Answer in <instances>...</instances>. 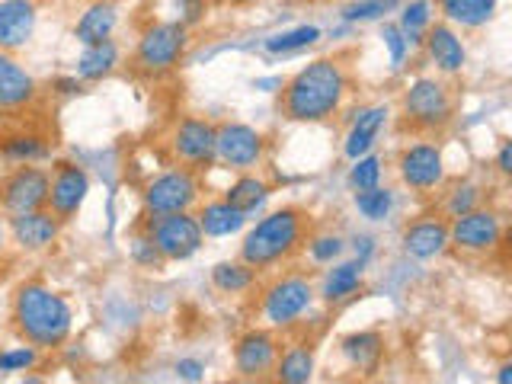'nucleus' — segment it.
Wrapping results in <instances>:
<instances>
[{"mask_svg": "<svg viewBox=\"0 0 512 384\" xmlns=\"http://www.w3.org/2000/svg\"><path fill=\"white\" fill-rule=\"evenodd\" d=\"M349 96V71L340 58H314L285 80L279 106L288 122L317 125L340 116Z\"/></svg>", "mask_w": 512, "mask_h": 384, "instance_id": "obj_1", "label": "nucleus"}, {"mask_svg": "<svg viewBox=\"0 0 512 384\" xmlns=\"http://www.w3.org/2000/svg\"><path fill=\"white\" fill-rule=\"evenodd\" d=\"M10 324L23 343L39 352H55L71 340L74 333V308L61 292L45 282L16 285L10 301Z\"/></svg>", "mask_w": 512, "mask_h": 384, "instance_id": "obj_2", "label": "nucleus"}, {"mask_svg": "<svg viewBox=\"0 0 512 384\" xmlns=\"http://www.w3.org/2000/svg\"><path fill=\"white\" fill-rule=\"evenodd\" d=\"M311 234V218L295 205L272 208V212L260 215L253 224L244 228V240H240L237 260H244L256 272L276 269L285 260L304 247V240Z\"/></svg>", "mask_w": 512, "mask_h": 384, "instance_id": "obj_3", "label": "nucleus"}, {"mask_svg": "<svg viewBox=\"0 0 512 384\" xmlns=\"http://www.w3.org/2000/svg\"><path fill=\"white\" fill-rule=\"evenodd\" d=\"M400 116L416 132H442L455 119V93L436 74H420L400 93Z\"/></svg>", "mask_w": 512, "mask_h": 384, "instance_id": "obj_4", "label": "nucleus"}, {"mask_svg": "<svg viewBox=\"0 0 512 384\" xmlns=\"http://www.w3.org/2000/svg\"><path fill=\"white\" fill-rule=\"evenodd\" d=\"M189 45H192V29L183 26L180 20L151 23V26L141 29V36L135 42L132 68L148 74V77L170 74L173 68H180L183 64Z\"/></svg>", "mask_w": 512, "mask_h": 384, "instance_id": "obj_5", "label": "nucleus"}, {"mask_svg": "<svg viewBox=\"0 0 512 384\" xmlns=\"http://www.w3.org/2000/svg\"><path fill=\"white\" fill-rule=\"evenodd\" d=\"M317 301L314 282L304 272H285L272 279L260 295V314L269 330H292L298 327Z\"/></svg>", "mask_w": 512, "mask_h": 384, "instance_id": "obj_6", "label": "nucleus"}, {"mask_svg": "<svg viewBox=\"0 0 512 384\" xmlns=\"http://www.w3.org/2000/svg\"><path fill=\"white\" fill-rule=\"evenodd\" d=\"M202 202V180L199 170L176 164L164 173L151 176L141 192L144 215H170V212H196Z\"/></svg>", "mask_w": 512, "mask_h": 384, "instance_id": "obj_7", "label": "nucleus"}, {"mask_svg": "<svg viewBox=\"0 0 512 384\" xmlns=\"http://www.w3.org/2000/svg\"><path fill=\"white\" fill-rule=\"evenodd\" d=\"M144 234L154 240L164 263H186L205 247V234L199 228L196 212H170V215H144Z\"/></svg>", "mask_w": 512, "mask_h": 384, "instance_id": "obj_8", "label": "nucleus"}, {"mask_svg": "<svg viewBox=\"0 0 512 384\" xmlns=\"http://www.w3.org/2000/svg\"><path fill=\"white\" fill-rule=\"evenodd\" d=\"M266 135L256 125L247 122H218L215 132V164H221L231 173L256 170L266 160Z\"/></svg>", "mask_w": 512, "mask_h": 384, "instance_id": "obj_9", "label": "nucleus"}, {"mask_svg": "<svg viewBox=\"0 0 512 384\" xmlns=\"http://www.w3.org/2000/svg\"><path fill=\"white\" fill-rule=\"evenodd\" d=\"M506 237V218L490 205H477L474 212H464L448 221V240L458 253L490 256Z\"/></svg>", "mask_w": 512, "mask_h": 384, "instance_id": "obj_10", "label": "nucleus"}, {"mask_svg": "<svg viewBox=\"0 0 512 384\" xmlns=\"http://www.w3.org/2000/svg\"><path fill=\"white\" fill-rule=\"evenodd\" d=\"M397 180L404 183L416 196H436L445 186L448 170H445V154L436 141H413L397 154Z\"/></svg>", "mask_w": 512, "mask_h": 384, "instance_id": "obj_11", "label": "nucleus"}, {"mask_svg": "<svg viewBox=\"0 0 512 384\" xmlns=\"http://www.w3.org/2000/svg\"><path fill=\"white\" fill-rule=\"evenodd\" d=\"M215 132L218 125L205 116H183L170 128V154L176 164L192 170H208L215 164Z\"/></svg>", "mask_w": 512, "mask_h": 384, "instance_id": "obj_12", "label": "nucleus"}, {"mask_svg": "<svg viewBox=\"0 0 512 384\" xmlns=\"http://www.w3.org/2000/svg\"><path fill=\"white\" fill-rule=\"evenodd\" d=\"M48 205V167L42 164H16L0 180V212L23 215Z\"/></svg>", "mask_w": 512, "mask_h": 384, "instance_id": "obj_13", "label": "nucleus"}, {"mask_svg": "<svg viewBox=\"0 0 512 384\" xmlns=\"http://www.w3.org/2000/svg\"><path fill=\"white\" fill-rule=\"evenodd\" d=\"M279 336L269 327H253L237 336L234 343V372L244 381H263L272 375L279 359Z\"/></svg>", "mask_w": 512, "mask_h": 384, "instance_id": "obj_14", "label": "nucleus"}, {"mask_svg": "<svg viewBox=\"0 0 512 384\" xmlns=\"http://www.w3.org/2000/svg\"><path fill=\"white\" fill-rule=\"evenodd\" d=\"M90 196V173L74 164V160H61L55 170H48V205L61 221H71L80 215Z\"/></svg>", "mask_w": 512, "mask_h": 384, "instance_id": "obj_15", "label": "nucleus"}, {"mask_svg": "<svg viewBox=\"0 0 512 384\" xmlns=\"http://www.w3.org/2000/svg\"><path fill=\"white\" fill-rule=\"evenodd\" d=\"M61 228H64V221L52 212V208H36V212H23V215L7 218L10 244L20 253L52 250L61 240Z\"/></svg>", "mask_w": 512, "mask_h": 384, "instance_id": "obj_16", "label": "nucleus"}, {"mask_svg": "<svg viewBox=\"0 0 512 384\" xmlns=\"http://www.w3.org/2000/svg\"><path fill=\"white\" fill-rule=\"evenodd\" d=\"M400 250H404L410 260L416 263H432L452 250V240H448V221L442 215H426L410 221L404 234H400Z\"/></svg>", "mask_w": 512, "mask_h": 384, "instance_id": "obj_17", "label": "nucleus"}, {"mask_svg": "<svg viewBox=\"0 0 512 384\" xmlns=\"http://www.w3.org/2000/svg\"><path fill=\"white\" fill-rule=\"evenodd\" d=\"M39 26L36 0H0V52H23Z\"/></svg>", "mask_w": 512, "mask_h": 384, "instance_id": "obj_18", "label": "nucleus"}, {"mask_svg": "<svg viewBox=\"0 0 512 384\" xmlns=\"http://www.w3.org/2000/svg\"><path fill=\"white\" fill-rule=\"evenodd\" d=\"M423 52H426L432 68H436L442 77H455L464 71V64H468V48H464V39L458 36V29L448 26V23L432 20V26L423 36Z\"/></svg>", "mask_w": 512, "mask_h": 384, "instance_id": "obj_19", "label": "nucleus"}, {"mask_svg": "<svg viewBox=\"0 0 512 384\" xmlns=\"http://www.w3.org/2000/svg\"><path fill=\"white\" fill-rule=\"evenodd\" d=\"M388 122H391V109L384 103H372V106L356 109V116L349 119L346 138H343V157L356 160L368 151H375V144H378L384 128H388Z\"/></svg>", "mask_w": 512, "mask_h": 384, "instance_id": "obj_20", "label": "nucleus"}, {"mask_svg": "<svg viewBox=\"0 0 512 384\" xmlns=\"http://www.w3.org/2000/svg\"><path fill=\"white\" fill-rule=\"evenodd\" d=\"M39 100V84L26 64L16 61L10 52H0V112L26 109Z\"/></svg>", "mask_w": 512, "mask_h": 384, "instance_id": "obj_21", "label": "nucleus"}, {"mask_svg": "<svg viewBox=\"0 0 512 384\" xmlns=\"http://www.w3.org/2000/svg\"><path fill=\"white\" fill-rule=\"evenodd\" d=\"M365 288V266L359 260H336L327 266L324 279L317 285V298L336 308V304L352 301Z\"/></svg>", "mask_w": 512, "mask_h": 384, "instance_id": "obj_22", "label": "nucleus"}, {"mask_svg": "<svg viewBox=\"0 0 512 384\" xmlns=\"http://www.w3.org/2000/svg\"><path fill=\"white\" fill-rule=\"evenodd\" d=\"M119 64H122L119 42L103 39V42L84 45V52L77 55V64H74V77L80 84H100V80L119 71Z\"/></svg>", "mask_w": 512, "mask_h": 384, "instance_id": "obj_23", "label": "nucleus"}, {"mask_svg": "<svg viewBox=\"0 0 512 384\" xmlns=\"http://www.w3.org/2000/svg\"><path fill=\"white\" fill-rule=\"evenodd\" d=\"M116 29H119V4L116 0H90L74 23V39L80 45H93V42L112 39L116 36Z\"/></svg>", "mask_w": 512, "mask_h": 384, "instance_id": "obj_24", "label": "nucleus"}, {"mask_svg": "<svg viewBox=\"0 0 512 384\" xmlns=\"http://www.w3.org/2000/svg\"><path fill=\"white\" fill-rule=\"evenodd\" d=\"M196 218H199V228L205 237L221 240V237H234L240 234L250 224V218L240 212L237 205H231L228 199H208L196 205Z\"/></svg>", "mask_w": 512, "mask_h": 384, "instance_id": "obj_25", "label": "nucleus"}, {"mask_svg": "<svg viewBox=\"0 0 512 384\" xmlns=\"http://www.w3.org/2000/svg\"><path fill=\"white\" fill-rule=\"evenodd\" d=\"M436 7L442 13V23L455 29H484L493 23L500 0H436Z\"/></svg>", "mask_w": 512, "mask_h": 384, "instance_id": "obj_26", "label": "nucleus"}, {"mask_svg": "<svg viewBox=\"0 0 512 384\" xmlns=\"http://www.w3.org/2000/svg\"><path fill=\"white\" fill-rule=\"evenodd\" d=\"M224 199L237 205L247 218H256V215H263L266 202L272 199V186L263 176H256V170H247V173H237V180L224 189Z\"/></svg>", "mask_w": 512, "mask_h": 384, "instance_id": "obj_27", "label": "nucleus"}, {"mask_svg": "<svg viewBox=\"0 0 512 384\" xmlns=\"http://www.w3.org/2000/svg\"><path fill=\"white\" fill-rule=\"evenodd\" d=\"M343 359L356 368V372H375L384 359V336L378 330H359L343 336L340 343Z\"/></svg>", "mask_w": 512, "mask_h": 384, "instance_id": "obj_28", "label": "nucleus"}, {"mask_svg": "<svg viewBox=\"0 0 512 384\" xmlns=\"http://www.w3.org/2000/svg\"><path fill=\"white\" fill-rule=\"evenodd\" d=\"M314 368H317V359L308 343H288L285 349H279L272 378L282 384H308L314 378Z\"/></svg>", "mask_w": 512, "mask_h": 384, "instance_id": "obj_29", "label": "nucleus"}, {"mask_svg": "<svg viewBox=\"0 0 512 384\" xmlns=\"http://www.w3.org/2000/svg\"><path fill=\"white\" fill-rule=\"evenodd\" d=\"M442 192V199H439V215L445 218V221H452V218H458V215H464V212H474L477 205H484V183H477V180H455V183H448L445 180V186L439 189Z\"/></svg>", "mask_w": 512, "mask_h": 384, "instance_id": "obj_30", "label": "nucleus"}, {"mask_svg": "<svg viewBox=\"0 0 512 384\" xmlns=\"http://www.w3.org/2000/svg\"><path fill=\"white\" fill-rule=\"evenodd\" d=\"M256 272L253 266H247L244 260H221L208 272V282L218 295H247L256 288Z\"/></svg>", "mask_w": 512, "mask_h": 384, "instance_id": "obj_31", "label": "nucleus"}, {"mask_svg": "<svg viewBox=\"0 0 512 384\" xmlns=\"http://www.w3.org/2000/svg\"><path fill=\"white\" fill-rule=\"evenodd\" d=\"M0 157L10 160V164H45V160L52 157V144L42 135L16 132L0 141Z\"/></svg>", "mask_w": 512, "mask_h": 384, "instance_id": "obj_32", "label": "nucleus"}, {"mask_svg": "<svg viewBox=\"0 0 512 384\" xmlns=\"http://www.w3.org/2000/svg\"><path fill=\"white\" fill-rule=\"evenodd\" d=\"M320 26L314 23H304V26H292V29H282V32H272V36L263 39V52L266 55H295L304 52V48H314L320 42Z\"/></svg>", "mask_w": 512, "mask_h": 384, "instance_id": "obj_33", "label": "nucleus"}, {"mask_svg": "<svg viewBox=\"0 0 512 384\" xmlns=\"http://www.w3.org/2000/svg\"><path fill=\"white\" fill-rule=\"evenodd\" d=\"M352 205H356V212L372 221V224H381L394 215L397 208V192L391 186H372V189H362V192H352Z\"/></svg>", "mask_w": 512, "mask_h": 384, "instance_id": "obj_34", "label": "nucleus"}, {"mask_svg": "<svg viewBox=\"0 0 512 384\" xmlns=\"http://www.w3.org/2000/svg\"><path fill=\"white\" fill-rule=\"evenodd\" d=\"M432 0H404L400 4V20L397 26L404 29V36L410 42V48H423V36L432 26Z\"/></svg>", "mask_w": 512, "mask_h": 384, "instance_id": "obj_35", "label": "nucleus"}, {"mask_svg": "<svg viewBox=\"0 0 512 384\" xmlns=\"http://www.w3.org/2000/svg\"><path fill=\"white\" fill-rule=\"evenodd\" d=\"M346 247H349L346 237L336 231H317V234H308V240H304V253H308V260L314 266H330L336 260H343Z\"/></svg>", "mask_w": 512, "mask_h": 384, "instance_id": "obj_36", "label": "nucleus"}, {"mask_svg": "<svg viewBox=\"0 0 512 384\" xmlns=\"http://www.w3.org/2000/svg\"><path fill=\"white\" fill-rule=\"evenodd\" d=\"M404 0H352L340 10V20L346 26H359V23H378L388 13H394Z\"/></svg>", "mask_w": 512, "mask_h": 384, "instance_id": "obj_37", "label": "nucleus"}, {"mask_svg": "<svg viewBox=\"0 0 512 384\" xmlns=\"http://www.w3.org/2000/svg\"><path fill=\"white\" fill-rule=\"evenodd\" d=\"M381 173H384V160L375 154V151H368L356 160H349V173H346V186L352 192H362V189H372L381 183Z\"/></svg>", "mask_w": 512, "mask_h": 384, "instance_id": "obj_38", "label": "nucleus"}, {"mask_svg": "<svg viewBox=\"0 0 512 384\" xmlns=\"http://www.w3.org/2000/svg\"><path fill=\"white\" fill-rule=\"evenodd\" d=\"M42 362V352L36 346H7L0 349V375H20V372H32Z\"/></svg>", "mask_w": 512, "mask_h": 384, "instance_id": "obj_39", "label": "nucleus"}, {"mask_svg": "<svg viewBox=\"0 0 512 384\" xmlns=\"http://www.w3.org/2000/svg\"><path fill=\"white\" fill-rule=\"evenodd\" d=\"M128 260H132L138 269H160L164 266V256L157 253L154 240L144 231L132 234V240H128Z\"/></svg>", "mask_w": 512, "mask_h": 384, "instance_id": "obj_40", "label": "nucleus"}, {"mask_svg": "<svg viewBox=\"0 0 512 384\" xmlns=\"http://www.w3.org/2000/svg\"><path fill=\"white\" fill-rule=\"evenodd\" d=\"M381 45L388 48V58H391V71H400L404 68V61L410 55V42L404 36V29L397 23H384L381 26Z\"/></svg>", "mask_w": 512, "mask_h": 384, "instance_id": "obj_41", "label": "nucleus"}, {"mask_svg": "<svg viewBox=\"0 0 512 384\" xmlns=\"http://www.w3.org/2000/svg\"><path fill=\"white\" fill-rule=\"evenodd\" d=\"M173 372H176V378H180V381H192V384H196V381L205 378V362L196 359V356H183V359H176Z\"/></svg>", "mask_w": 512, "mask_h": 384, "instance_id": "obj_42", "label": "nucleus"}, {"mask_svg": "<svg viewBox=\"0 0 512 384\" xmlns=\"http://www.w3.org/2000/svg\"><path fill=\"white\" fill-rule=\"evenodd\" d=\"M176 10H180V23L192 29V23L202 20V13H205V0H176Z\"/></svg>", "mask_w": 512, "mask_h": 384, "instance_id": "obj_43", "label": "nucleus"}, {"mask_svg": "<svg viewBox=\"0 0 512 384\" xmlns=\"http://www.w3.org/2000/svg\"><path fill=\"white\" fill-rule=\"evenodd\" d=\"M352 247H356V256H352V260H359L362 266H368V260L375 256V237L359 234L356 240H352Z\"/></svg>", "mask_w": 512, "mask_h": 384, "instance_id": "obj_44", "label": "nucleus"}, {"mask_svg": "<svg viewBox=\"0 0 512 384\" xmlns=\"http://www.w3.org/2000/svg\"><path fill=\"white\" fill-rule=\"evenodd\" d=\"M493 167H496V173H500V176H512V141H503L500 144Z\"/></svg>", "mask_w": 512, "mask_h": 384, "instance_id": "obj_45", "label": "nucleus"}, {"mask_svg": "<svg viewBox=\"0 0 512 384\" xmlns=\"http://www.w3.org/2000/svg\"><path fill=\"white\" fill-rule=\"evenodd\" d=\"M282 84H285L282 77H256V80H253V87H256V90H263V93H279Z\"/></svg>", "mask_w": 512, "mask_h": 384, "instance_id": "obj_46", "label": "nucleus"}, {"mask_svg": "<svg viewBox=\"0 0 512 384\" xmlns=\"http://www.w3.org/2000/svg\"><path fill=\"white\" fill-rule=\"evenodd\" d=\"M7 240H10V231H7V215L0 212V253L7 250Z\"/></svg>", "mask_w": 512, "mask_h": 384, "instance_id": "obj_47", "label": "nucleus"}, {"mask_svg": "<svg viewBox=\"0 0 512 384\" xmlns=\"http://www.w3.org/2000/svg\"><path fill=\"white\" fill-rule=\"evenodd\" d=\"M496 381H500V384H512V362H503L500 365V375H496Z\"/></svg>", "mask_w": 512, "mask_h": 384, "instance_id": "obj_48", "label": "nucleus"}]
</instances>
